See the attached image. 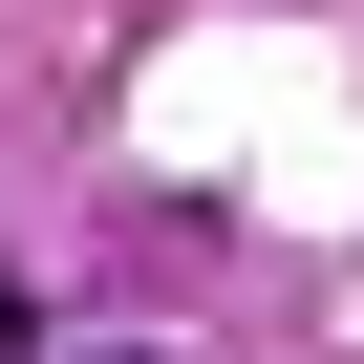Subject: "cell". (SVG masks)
<instances>
[{"mask_svg":"<svg viewBox=\"0 0 364 364\" xmlns=\"http://www.w3.org/2000/svg\"><path fill=\"white\" fill-rule=\"evenodd\" d=\"M0 343H22V279H0Z\"/></svg>","mask_w":364,"mask_h":364,"instance_id":"cell-1","label":"cell"}]
</instances>
